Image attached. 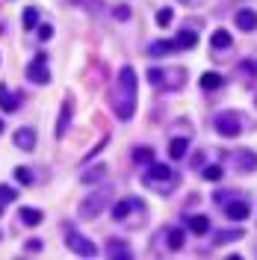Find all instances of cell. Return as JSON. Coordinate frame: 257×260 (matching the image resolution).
<instances>
[{
  "mask_svg": "<svg viewBox=\"0 0 257 260\" xmlns=\"http://www.w3.org/2000/svg\"><path fill=\"white\" fill-rule=\"evenodd\" d=\"M246 236V230L242 228H230V230H216V246H228V242H236V240H242Z\"/></svg>",
  "mask_w": 257,
  "mask_h": 260,
  "instance_id": "obj_24",
  "label": "cell"
},
{
  "mask_svg": "<svg viewBox=\"0 0 257 260\" xmlns=\"http://www.w3.org/2000/svg\"><path fill=\"white\" fill-rule=\"evenodd\" d=\"M27 252H42V240H30L27 242Z\"/></svg>",
  "mask_w": 257,
  "mask_h": 260,
  "instance_id": "obj_36",
  "label": "cell"
},
{
  "mask_svg": "<svg viewBox=\"0 0 257 260\" xmlns=\"http://www.w3.org/2000/svg\"><path fill=\"white\" fill-rule=\"evenodd\" d=\"M18 216H21V222H24L27 228L42 225V219H44V213H42L38 207H21V210H18Z\"/></svg>",
  "mask_w": 257,
  "mask_h": 260,
  "instance_id": "obj_21",
  "label": "cell"
},
{
  "mask_svg": "<svg viewBox=\"0 0 257 260\" xmlns=\"http://www.w3.org/2000/svg\"><path fill=\"white\" fill-rule=\"evenodd\" d=\"M242 112L240 110H222V112H216V118H213V130L219 133V136H225V139H236L240 133H242Z\"/></svg>",
  "mask_w": 257,
  "mask_h": 260,
  "instance_id": "obj_4",
  "label": "cell"
},
{
  "mask_svg": "<svg viewBox=\"0 0 257 260\" xmlns=\"http://www.w3.org/2000/svg\"><path fill=\"white\" fill-rule=\"evenodd\" d=\"M106 258H112V260H118V258H133V248H130L124 240H106Z\"/></svg>",
  "mask_w": 257,
  "mask_h": 260,
  "instance_id": "obj_13",
  "label": "cell"
},
{
  "mask_svg": "<svg viewBox=\"0 0 257 260\" xmlns=\"http://www.w3.org/2000/svg\"><path fill=\"white\" fill-rule=\"evenodd\" d=\"M65 246L74 252V254H80V258H95L98 254V246L89 240V236H83L80 230H71V225H65Z\"/></svg>",
  "mask_w": 257,
  "mask_h": 260,
  "instance_id": "obj_5",
  "label": "cell"
},
{
  "mask_svg": "<svg viewBox=\"0 0 257 260\" xmlns=\"http://www.w3.org/2000/svg\"><path fill=\"white\" fill-rule=\"evenodd\" d=\"M184 222H186V228H190L192 234H198V236L210 234V219H207V216H201V213H195V216H186Z\"/></svg>",
  "mask_w": 257,
  "mask_h": 260,
  "instance_id": "obj_17",
  "label": "cell"
},
{
  "mask_svg": "<svg viewBox=\"0 0 257 260\" xmlns=\"http://www.w3.org/2000/svg\"><path fill=\"white\" fill-rule=\"evenodd\" d=\"M83 6H86V9H89V12H92V15H95L98 9H100V0H86V3H83Z\"/></svg>",
  "mask_w": 257,
  "mask_h": 260,
  "instance_id": "obj_35",
  "label": "cell"
},
{
  "mask_svg": "<svg viewBox=\"0 0 257 260\" xmlns=\"http://www.w3.org/2000/svg\"><path fill=\"white\" fill-rule=\"evenodd\" d=\"M27 80L36 83V86H48L50 83V68H48V54L44 50H38L36 60L27 65Z\"/></svg>",
  "mask_w": 257,
  "mask_h": 260,
  "instance_id": "obj_7",
  "label": "cell"
},
{
  "mask_svg": "<svg viewBox=\"0 0 257 260\" xmlns=\"http://www.w3.org/2000/svg\"><path fill=\"white\" fill-rule=\"evenodd\" d=\"M230 44H234V38H230V32L228 30H213V36H210V48L213 50H230Z\"/></svg>",
  "mask_w": 257,
  "mask_h": 260,
  "instance_id": "obj_18",
  "label": "cell"
},
{
  "mask_svg": "<svg viewBox=\"0 0 257 260\" xmlns=\"http://www.w3.org/2000/svg\"><path fill=\"white\" fill-rule=\"evenodd\" d=\"M133 160L136 162H151L154 160V148H136V151H133Z\"/></svg>",
  "mask_w": 257,
  "mask_h": 260,
  "instance_id": "obj_30",
  "label": "cell"
},
{
  "mask_svg": "<svg viewBox=\"0 0 257 260\" xmlns=\"http://www.w3.org/2000/svg\"><path fill=\"white\" fill-rule=\"evenodd\" d=\"M172 21H174V12H172V9H168V6H166V9H160V12H157V24H160V27H168V24H172Z\"/></svg>",
  "mask_w": 257,
  "mask_h": 260,
  "instance_id": "obj_31",
  "label": "cell"
},
{
  "mask_svg": "<svg viewBox=\"0 0 257 260\" xmlns=\"http://www.w3.org/2000/svg\"><path fill=\"white\" fill-rule=\"evenodd\" d=\"M242 71L252 74V77H257V60H246V62H242Z\"/></svg>",
  "mask_w": 257,
  "mask_h": 260,
  "instance_id": "obj_34",
  "label": "cell"
},
{
  "mask_svg": "<svg viewBox=\"0 0 257 260\" xmlns=\"http://www.w3.org/2000/svg\"><path fill=\"white\" fill-rule=\"evenodd\" d=\"M201 174H204V180H210V184H219L225 172H222V166H216V162H210V166H204V172H201Z\"/></svg>",
  "mask_w": 257,
  "mask_h": 260,
  "instance_id": "obj_27",
  "label": "cell"
},
{
  "mask_svg": "<svg viewBox=\"0 0 257 260\" xmlns=\"http://www.w3.org/2000/svg\"><path fill=\"white\" fill-rule=\"evenodd\" d=\"M0 133H3V118H0Z\"/></svg>",
  "mask_w": 257,
  "mask_h": 260,
  "instance_id": "obj_37",
  "label": "cell"
},
{
  "mask_svg": "<svg viewBox=\"0 0 257 260\" xmlns=\"http://www.w3.org/2000/svg\"><path fill=\"white\" fill-rule=\"evenodd\" d=\"M228 162L234 166V172L252 174V172H257V151H252V148H236V151L228 154Z\"/></svg>",
  "mask_w": 257,
  "mask_h": 260,
  "instance_id": "obj_6",
  "label": "cell"
},
{
  "mask_svg": "<svg viewBox=\"0 0 257 260\" xmlns=\"http://www.w3.org/2000/svg\"><path fill=\"white\" fill-rule=\"evenodd\" d=\"M178 172L168 166V162H148L145 166V172H142V184L148 186V190H154V192L160 195H168V190H174L178 186Z\"/></svg>",
  "mask_w": 257,
  "mask_h": 260,
  "instance_id": "obj_2",
  "label": "cell"
},
{
  "mask_svg": "<svg viewBox=\"0 0 257 260\" xmlns=\"http://www.w3.org/2000/svg\"><path fill=\"white\" fill-rule=\"evenodd\" d=\"M106 178V166L104 162H98V166H92V168H86L83 174H80V180L86 184V186H92V184H98V180H104Z\"/></svg>",
  "mask_w": 257,
  "mask_h": 260,
  "instance_id": "obj_22",
  "label": "cell"
},
{
  "mask_svg": "<svg viewBox=\"0 0 257 260\" xmlns=\"http://www.w3.org/2000/svg\"><path fill=\"white\" fill-rule=\"evenodd\" d=\"M160 236L166 240L168 252H180L184 248V230L180 228H166V230H160Z\"/></svg>",
  "mask_w": 257,
  "mask_h": 260,
  "instance_id": "obj_14",
  "label": "cell"
},
{
  "mask_svg": "<svg viewBox=\"0 0 257 260\" xmlns=\"http://www.w3.org/2000/svg\"><path fill=\"white\" fill-rule=\"evenodd\" d=\"M15 180L24 184V186H30L32 184V172L27 168V166H18V168H15Z\"/></svg>",
  "mask_w": 257,
  "mask_h": 260,
  "instance_id": "obj_28",
  "label": "cell"
},
{
  "mask_svg": "<svg viewBox=\"0 0 257 260\" xmlns=\"http://www.w3.org/2000/svg\"><path fill=\"white\" fill-rule=\"evenodd\" d=\"M186 83V71L184 68H174V71H162L160 86H168V89H180Z\"/></svg>",
  "mask_w": 257,
  "mask_h": 260,
  "instance_id": "obj_15",
  "label": "cell"
},
{
  "mask_svg": "<svg viewBox=\"0 0 257 260\" xmlns=\"http://www.w3.org/2000/svg\"><path fill=\"white\" fill-rule=\"evenodd\" d=\"M136 95H139V77L133 71V65H122L116 86H112V112L118 122H130L136 116Z\"/></svg>",
  "mask_w": 257,
  "mask_h": 260,
  "instance_id": "obj_1",
  "label": "cell"
},
{
  "mask_svg": "<svg viewBox=\"0 0 257 260\" xmlns=\"http://www.w3.org/2000/svg\"><path fill=\"white\" fill-rule=\"evenodd\" d=\"M15 198H18V192H15L12 186H6V184L0 186V207H6V204H12Z\"/></svg>",
  "mask_w": 257,
  "mask_h": 260,
  "instance_id": "obj_29",
  "label": "cell"
},
{
  "mask_svg": "<svg viewBox=\"0 0 257 260\" xmlns=\"http://www.w3.org/2000/svg\"><path fill=\"white\" fill-rule=\"evenodd\" d=\"M148 54L151 56H168V54H178V44H174V38H157V42H151Z\"/></svg>",
  "mask_w": 257,
  "mask_h": 260,
  "instance_id": "obj_16",
  "label": "cell"
},
{
  "mask_svg": "<svg viewBox=\"0 0 257 260\" xmlns=\"http://www.w3.org/2000/svg\"><path fill=\"white\" fill-rule=\"evenodd\" d=\"M12 142H15V148H21V151H32V148H36V128H18L15 136H12Z\"/></svg>",
  "mask_w": 257,
  "mask_h": 260,
  "instance_id": "obj_10",
  "label": "cell"
},
{
  "mask_svg": "<svg viewBox=\"0 0 257 260\" xmlns=\"http://www.w3.org/2000/svg\"><path fill=\"white\" fill-rule=\"evenodd\" d=\"M110 201H112V186L106 184V186H100V190H95V192H89L83 201H80V207H77V219L92 222L95 216H100V213L110 207Z\"/></svg>",
  "mask_w": 257,
  "mask_h": 260,
  "instance_id": "obj_3",
  "label": "cell"
},
{
  "mask_svg": "<svg viewBox=\"0 0 257 260\" xmlns=\"http://www.w3.org/2000/svg\"><path fill=\"white\" fill-rule=\"evenodd\" d=\"M222 210H225V216L230 222H246L248 216H252V204H248V198H240V195H234V198H228L225 204H219Z\"/></svg>",
  "mask_w": 257,
  "mask_h": 260,
  "instance_id": "obj_8",
  "label": "cell"
},
{
  "mask_svg": "<svg viewBox=\"0 0 257 260\" xmlns=\"http://www.w3.org/2000/svg\"><path fill=\"white\" fill-rule=\"evenodd\" d=\"M254 106H257V95H254Z\"/></svg>",
  "mask_w": 257,
  "mask_h": 260,
  "instance_id": "obj_38",
  "label": "cell"
},
{
  "mask_svg": "<svg viewBox=\"0 0 257 260\" xmlns=\"http://www.w3.org/2000/svg\"><path fill=\"white\" fill-rule=\"evenodd\" d=\"M71 112H74V100L65 98L62 100V110H60V122H56V139H62L68 128H71Z\"/></svg>",
  "mask_w": 257,
  "mask_h": 260,
  "instance_id": "obj_11",
  "label": "cell"
},
{
  "mask_svg": "<svg viewBox=\"0 0 257 260\" xmlns=\"http://www.w3.org/2000/svg\"><path fill=\"white\" fill-rule=\"evenodd\" d=\"M36 30H38V42H50L54 38V27L50 24H38Z\"/></svg>",
  "mask_w": 257,
  "mask_h": 260,
  "instance_id": "obj_32",
  "label": "cell"
},
{
  "mask_svg": "<svg viewBox=\"0 0 257 260\" xmlns=\"http://www.w3.org/2000/svg\"><path fill=\"white\" fill-rule=\"evenodd\" d=\"M234 24L242 32H254L257 30V12L254 9H236L234 12Z\"/></svg>",
  "mask_w": 257,
  "mask_h": 260,
  "instance_id": "obj_9",
  "label": "cell"
},
{
  "mask_svg": "<svg viewBox=\"0 0 257 260\" xmlns=\"http://www.w3.org/2000/svg\"><path fill=\"white\" fill-rule=\"evenodd\" d=\"M174 44H178V50H192L195 44H198V32L195 30H180L178 38H174Z\"/></svg>",
  "mask_w": 257,
  "mask_h": 260,
  "instance_id": "obj_23",
  "label": "cell"
},
{
  "mask_svg": "<svg viewBox=\"0 0 257 260\" xmlns=\"http://www.w3.org/2000/svg\"><path fill=\"white\" fill-rule=\"evenodd\" d=\"M133 207H145V201H139V198H122V201L112 207V219H116V222H124Z\"/></svg>",
  "mask_w": 257,
  "mask_h": 260,
  "instance_id": "obj_12",
  "label": "cell"
},
{
  "mask_svg": "<svg viewBox=\"0 0 257 260\" xmlns=\"http://www.w3.org/2000/svg\"><path fill=\"white\" fill-rule=\"evenodd\" d=\"M21 106V95H12L6 86H0V110L3 112H15Z\"/></svg>",
  "mask_w": 257,
  "mask_h": 260,
  "instance_id": "obj_20",
  "label": "cell"
},
{
  "mask_svg": "<svg viewBox=\"0 0 257 260\" xmlns=\"http://www.w3.org/2000/svg\"><path fill=\"white\" fill-rule=\"evenodd\" d=\"M186 148H190V139H186V136H174V139H168V157H172V160L186 157Z\"/></svg>",
  "mask_w": 257,
  "mask_h": 260,
  "instance_id": "obj_19",
  "label": "cell"
},
{
  "mask_svg": "<svg viewBox=\"0 0 257 260\" xmlns=\"http://www.w3.org/2000/svg\"><path fill=\"white\" fill-rule=\"evenodd\" d=\"M112 15H116L118 21H128V18H130V6H128V3H118V6L112 9Z\"/></svg>",
  "mask_w": 257,
  "mask_h": 260,
  "instance_id": "obj_33",
  "label": "cell"
},
{
  "mask_svg": "<svg viewBox=\"0 0 257 260\" xmlns=\"http://www.w3.org/2000/svg\"><path fill=\"white\" fill-rule=\"evenodd\" d=\"M198 83H201V89H204V92H213V89H219L225 80H222V74H216V71H204Z\"/></svg>",
  "mask_w": 257,
  "mask_h": 260,
  "instance_id": "obj_25",
  "label": "cell"
},
{
  "mask_svg": "<svg viewBox=\"0 0 257 260\" xmlns=\"http://www.w3.org/2000/svg\"><path fill=\"white\" fill-rule=\"evenodd\" d=\"M21 24H24V30H36L38 27V9L36 6H27L21 12Z\"/></svg>",
  "mask_w": 257,
  "mask_h": 260,
  "instance_id": "obj_26",
  "label": "cell"
}]
</instances>
